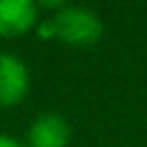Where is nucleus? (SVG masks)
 <instances>
[{
	"instance_id": "nucleus-1",
	"label": "nucleus",
	"mask_w": 147,
	"mask_h": 147,
	"mask_svg": "<svg viewBox=\"0 0 147 147\" xmlns=\"http://www.w3.org/2000/svg\"><path fill=\"white\" fill-rule=\"evenodd\" d=\"M41 39H59L67 46H93L102 39L104 24L95 11L87 7L65 5L52 18H46L37 24Z\"/></svg>"
},
{
	"instance_id": "nucleus-2",
	"label": "nucleus",
	"mask_w": 147,
	"mask_h": 147,
	"mask_svg": "<svg viewBox=\"0 0 147 147\" xmlns=\"http://www.w3.org/2000/svg\"><path fill=\"white\" fill-rule=\"evenodd\" d=\"M30 91V74L20 56L0 52V106L13 108Z\"/></svg>"
},
{
	"instance_id": "nucleus-3",
	"label": "nucleus",
	"mask_w": 147,
	"mask_h": 147,
	"mask_svg": "<svg viewBox=\"0 0 147 147\" xmlns=\"http://www.w3.org/2000/svg\"><path fill=\"white\" fill-rule=\"evenodd\" d=\"M71 125L59 113H41L28 128V147H67Z\"/></svg>"
},
{
	"instance_id": "nucleus-4",
	"label": "nucleus",
	"mask_w": 147,
	"mask_h": 147,
	"mask_svg": "<svg viewBox=\"0 0 147 147\" xmlns=\"http://www.w3.org/2000/svg\"><path fill=\"white\" fill-rule=\"evenodd\" d=\"M39 7L32 0H0V37L11 39L37 26Z\"/></svg>"
},
{
	"instance_id": "nucleus-5",
	"label": "nucleus",
	"mask_w": 147,
	"mask_h": 147,
	"mask_svg": "<svg viewBox=\"0 0 147 147\" xmlns=\"http://www.w3.org/2000/svg\"><path fill=\"white\" fill-rule=\"evenodd\" d=\"M0 147H28V145H22L18 138L9 136V134H0Z\"/></svg>"
}]
</instances>
